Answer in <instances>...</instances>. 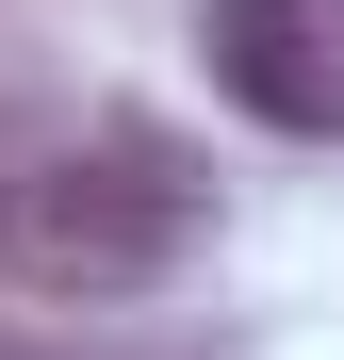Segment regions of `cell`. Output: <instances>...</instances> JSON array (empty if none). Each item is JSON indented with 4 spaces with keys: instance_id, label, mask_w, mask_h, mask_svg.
I'll use <instances>...</instances> for the list:
<instances>
[{
    "instance_id": "1",
    "label": "cell",
    "mask_w": 344,
    "mask_h": 360,
    "mask_svg": "<svg viewBox=\"0 0 344 360\" xmlns=\"http://www.w3.org/2000/svg\"><path fill=\"white\" fill-rule=\"evenodd\" d=\"M181 246H197V180L164 131H82V148H33L0 180V278L17 295L98 311V295L181 278Z\"/></svg>"
},
{
    "instance_id": "2",
    "label": "cell",
    "mask_w": 344,
    "mask_h": 360,
    "mask_svg": "<svg viewBox=\"0 0 344 360\" xmlns=\"http://www.w3.org/2000/svg\"><path fill=\"white\" fill-rule=\"evenodd\" d=\"M213 98L295 148H344V0H197Z\"/></svg>"
}]
</instances>
